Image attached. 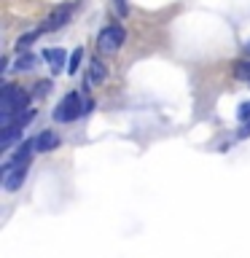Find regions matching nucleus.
Masks as SVG:
<instances>
[{
    "instance_id": "1",
    "label": "nucleus",
    "mask_w": 250,
    "mask_h": 258,
    "mask_svg": "<svg viewBox=\"0 0 250 258\" xmlns=\"http://www.w3.org/2000/svg\"><path fill=\"white\" fill-rule=\"evenodd\" d=\"M30 105V94L19 89L16 84H3V92H0V126H8L16 116H22Z\"/></svg>"
},
{
    "instance_id": "2",
    "label": "nucleus",
    "mask_w": 250,
    "mask_h": 258,
    "mask_svg": "<svg viewBox=\"0 0 250 258\" xmlns=\"http://www.w3.org/2000/svg\"><path fill=\"white\" fill-rule=\"evenodd\" d=\"M84 116V102H81V97L76 94V92H70V94H65L62 100H59V105L54 108V121H76V118H81Z\"/></svg>"
},
{
    "instance_id": "3",
    "label": "nucleus",
    "mask_w": 250,
    "mask_h": 258,
    "mask_svg": "<svg viewBox=\"0 0 250 258\" xmlns=\"http://www.w3.org/2000/svg\"><path fill=\"white\" fill-rule=\"evenodd\" d=\"M124 38H127V32L121 24H108L102 32H100V38H97V48H100L102 54H116L121 43H124Z\"/></svg>"
},
{
    "instance_id": "4",
    "label": "nucleus",
    "mask_w": 250,
    "mask_h": 258,
    "mask_svg": "<svg viewBox=\"0 0 250 258\" xmlns=\"http://www.w3.org/2000/svg\"><path fill=\"white\" fill-rule=\"evenodd\" d=\"M32 118H35V110H24L22 116H16L8 126H3V132H0V145L8 148L14 140H19V137L24 135V126H27Z\"/></svg>"
},
{
    "instance_id": "5",
    "label": "nucleus",
    "mask_w": 250,
    "mask_h": 258,
    "mask_svg": "<svg viewBox=\"0 0 250 258\" xmlns=\"http://www.w3.org/2000/svg\"><path fill=\"white\" fill-rule=\"evenodd\" d=\"M73 3H59V6H54L51 11H48V16L43 19V24H40V30L43 32H56V30H62L65 24H68V19L73 16Z\"/></svg>"
},
{
    "instance_id": "6",
    "label": "nucleus",
    "mask_w": 250,
    "mask_h": 258,
    "mask_svg": "<svg viewBox=\"0 0 250 258\" xmlns=\"http://www.w3.org/2000/svg\"><path fill=\"white\" fill-rule=\"evenodd\" d=\"M3 188L6 191H16V188H22V183L27 180V164H16V167H8L3 164Z\"/></svg>"
},
{
    "instance_id": "7",
    "label": "nucleus",
    "mask_w": 250,
    "mask_h": 258,
    "mask_svg": "<svg viewBox=\"0 0 250 258\" xmlns=\"http://www.w3.org/2000/svg\"><path fill=\"white\" fill-rule=\"evenodd\" d=\"M105 78H108V64H105L100 56H94V59L89 62V76L84 78V92H89V86H94V84H102Z\"/></svg>"
},
{
    "instance_id": "8",
    "label": "nucleus",
    "mask_w": 250,
    "mask_h": 258,
    "mask_svg": "<svg viewBox=\"0 0 250 258\" xmlns=\"http://www.w3.org/2000/svg\"><path fill=\"white\" fill-rule=\"evenodd\" d=\"M32 153H35V140H24V143H19V148L14 151V156L8 159L6 164H8V167H16V164H30Z\"/></svg>"
},
{
    "instance_id": "9",
    "label": "nucleus",
    "mask_w": 250,
    "mask_h": 258,
    "mask_svg": "<svg viewBox=\"0 0 250 258\" xmlns=\"http://www.w3.org/2000/svg\"><path fill=\"white\" fill-rule=\"evenodd\" d=\"M59 148V137H56V132H51V129H43L38 137H35V153H48V151H56Z\"/></svg>"
},
{
    "instance_id": "10",
    "label": "nucleus",
    "mask_w": 250,
    "mask_h": 258,
    "mask_svg": "<svg viewBox=\"0 0 250 258\" xmlns=\"http://www.w3.org/2000/svg\"><path fill=\"white\" fill-rule=\"evenodd\" d=\"M43 59L51 64V73L56 76L65 70V48H43Z\"/></svg>"
},
{
    "instance_id": "11",
    "label": "nucleus",
    "mask_w": 250,
    "mask_h": 258,
    "mask_svg": "<svg viewBox=\"0 0 250 258\" xmlns=\"http://www.w3.org/2000/svg\"><path fill=\"white\" fill-rule=\"evenodd\" d=\"M40 32H43V30H32V32H24V35H19V38H16V51L24 54V51L32 46V40L40 35Z\"/></svg>"
},
{
    "instance_id": "12",
    "label": "nucleus",
    "mask_w": 250,
    "mask_h": 258,
    "mask_svg": "<svg viewBox=\"0 0 250 258\" xmlns=\"http://www.w3.org/2000/svg\"><path fill=\"white\" fill-rule=\"evenodd\" d=\"M35 62H38V56H35V54L24 51V54H19V59H16L14 70H19V73H24V70H32V68H35Z\"/></svg>"
},
{
    "instance_id": "13",
    "label": "nucleus",
    "mask_w": 250,
    "mask_h": 258,
    "mask_svg": "<svg viewBox=\"0 0 250 258\" xmlns=\"http://www.w3.org/2000/svg\"><path fill=\"white\" fill-rule=\"evenodd\" d=\"M81 62H84V48H76V51L70 54V59H68V73H70V76H76V73H78Z\"/></svg>"
},
{
    "instance_id": "14",
    "label": "nucleus",
    "mask_w": 250,
    "mask_h": 258,
    "mask_svg": "<svg viewBox=\"0 0 250 258\" xmlns=\"http://www.w3.org/2000/svg\"><path fill=\"white\" fill-rule=\"evenodd\" d=\"M234 73H237V78H245V81H250V62H237V68H234Z\"/></svg>"
},
{
    "instance_id": "15",
    "label": "nucleus",
    "mask_w": 250,
    "mask_h": 258,
    "mask_svg": "<svg viewBox=\"0 0 250 258\" xmlns=\"http://www.w3.org/2000/svg\"><path fill=\"white\" fill-rule=\"evenodd\" d=\"M51 86H54L51 81H38V84H35V94L38 97H46L48 92H51Z\"/></svg>"
},
{
    "instance_id": "16",
    "label": "nucleus",
    "mask_w": 250,
    "mask_h": 258,
    "mask_svg": "<svg viewBox=\"0 0 250 258\" xmlns=\"http://www.w3.org/2000/svg\"><path fill=\"white\" fill-rule=\"evenodd\" d=\"M237 118L242 121V124H245V121L250 118V102H245V105H242V108L237 110Z\"/></svg>"
},
{
    "instance_id": "17",
    "label": "nucleus",
    "mask_w": 250,
    "mask_h": 258,
    "mask_svg": "<svg viewBox=\"0 0 250 258\" xmlns=\"http://www.w3.org/2000/svg\"><path fill=\"white\" fill-rule=\"evenodd\" d=\"M92 108H94V102L92 100H84V116H86V113H92Z\"/></svg>"
},
{
    "instance_id": "18",
    "label": "nucleus",
    "mask_w": 250,
    "mask_h": 258,
    "mask_svg": "<svg viewBox=\"0 0 250 258\" xmlns=\"http://www.w3.org/2000/svg\"><path fill=\"white\" fill-rule=\"evenodd\" d=\"M245 54H250V43H247V46H245Z\"/></svg>"
}]
</instances>
